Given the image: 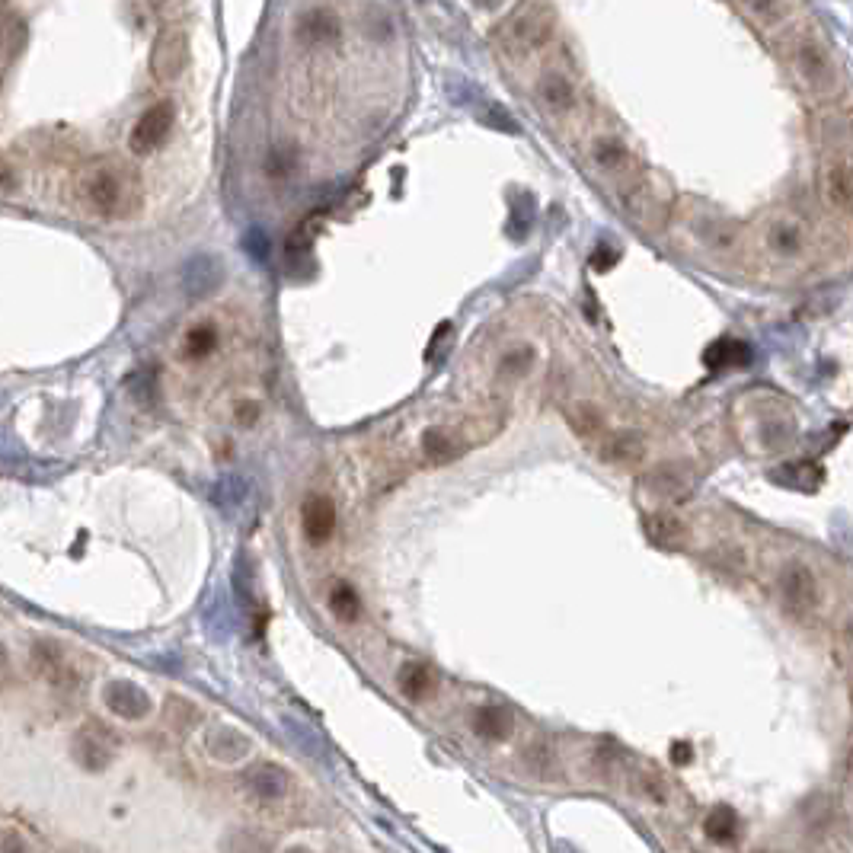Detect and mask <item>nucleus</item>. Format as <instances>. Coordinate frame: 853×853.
<instances>
[{
	"label": "nucleus",
	"instance_id": "1",
	"mask_svg": "<svg viewBox=\"0 0 853 853\" xmlns=\"http://www.w3.org/2000/svg\"><path fill=\"white\" fill-rule=\"evenodd\" d=\"M80 202H84L87 211H93L96 218L103 221H119L128 218L135 205L141 202V192L135 176H131L125 167L112 160L93 163V167L80 176Z\"/></svg>",
	"mask_w": 853,
	"mask_h": 853
},
{
	"label": "nucleus",
	"instance_id": "2",
	"mask_svg": "<svg viewBox=\"0 0 853 853\" xmlns=\"http://www.w3.org/2000/svg\"><path fill=\"white\" fill-rule=\"evenodd\" d=\"M786 58L796 80L806 87L812 96H834L841 87V71L831 58V48L809 32H793L786 36Z\"/></svg>",
	"mask_w": 853,
	"mask_h": 853
},
{
	"label": "nucleus",
	"instance_id": "3",
	"mask_svg": "<svg viewBox=\"0 0 853 853\" xmlns=\"http://www.w3.org/2000/svg\"><path fill=\"white\" fill-rule=\"evenodd\" d=\"M758 250L774 266H796V262L809 253V227L799 215L780 211V215L767 218L758 231Z\"/></svg>",
	"mask_w": 853,
	"mask_h": 853
},
{
	"label": "nucleus",
	"instance_id": "4",
	"mask_svg": "<svg viewBox=\"0 0 853 853\" xmlns=\"http://www.w3.org/2000/svg\"><path fill=\"white\" fill-rule=\"evenodd\" d=\"M74 761L87 770V774H103V770L116 761L119 754V738L112 729H106L96 719H87L84 726H77L74 732Z\"/></svg>",
	"mask_w": 853,
	"mask_h": 853
},
{
	"label": "nucleus",
	"instance_id": "5",
	"mask_svg": "<svg viewBox=\"0 0 853 853\" xmlns=\"http://www.w3.org/2000/svg\"><path fill=\"white\" fill-rule=\"evenodd\" d=\"M780 601L793 617H809L822 604V585L806 563H790L780 572Z\"/></svg>",
	"mask_w": 853,
	"mask_h": 853
},
{
	"label": "nucleus",
	"instance_id": "6",
	"mask_svg": "<svg viewBox=\"0 0 853 853\" xmlns=\"http://www.w3.org/2000/svg\"><path fill=\"white\" fill-rule=\"evenodd\" d=\"M173 125H176V106L170 100H160L154 106H147L138 116V122L131 125V135H128L131 154H138V157L154 154L157 147L170 138Z\"/></svg>",
	"mask_w": 853,
	"mask_h": 853
},
{
	"label": "nucleus",
	"instance_id": "7",
	"mask_svg": "<svg viewBox=\"0 0 853 853\" xmlns=\"http://www.w3.org/2000/svg\"><path fill=\"white\" fill-rule=\"evenodd\" d=\"M186 64H189V36H186V29H179V26L160 29L154 45H151V58H147V68H151V74L157 80H163V84H170V80H176L179 74L186 71Z\"/></svg>",
	"mask_w": 853,
	"mask_h": 853
},
{
	"label": "nucleus",
	"instance_id": "8",
	"mask_svg": "<svg viewBox=\"0 0 853 853\" xmlns=\"http://www.w3.org/2000/svg\"><path fill=\"white\" fill-rule=\"evenodd\" d=\"M588 163L595 167V173H601L604 179H611V183H617V186L639 176V167L630 154V147L623 144L617 135H595L592 144H588Z\"/></svg>",
	"mask_w": 853,
	"mask_h": 853
},
{
	"label": "nucleus",
	"instance_id": "9",
	"mask_svg": "<svg viewBox=\"0 0 853 853\" xmlns=\"http://www.w3.org/2000/svg\"><path fill=\"white\" fill-rule=\"evenodd\" d=\"M818 189H822V202L834 215H853V160L844 154H831L822 179H818Z\"/></svg>",
	"mask_w": 853,
	"mask_h": 853
},
{
	"label": "nucleus",
	"instance_id": "10",
	"mask_svg": "<svg viewBox=\"0 0 853 853\" xmlns=\"http://www.w3.org/2000/svg\"><path fill=\"white\" fill-rule=\"evenodd\" d=\"M103 703L112 716L125 719V723H138V719L151 716V710H154L151 694H147L144 687H138L135 681H125V678L103 684Z\"/></svg>",
	"mask_w": 853,
	"mask_h": 853
},
{
	"label": "nucleus",
	"instance_id": "11",
	"mask_svg": "<svg viewBox=\"0 0 853 853\" xmlns=\"http://www.w3.org/2000/svg\"><path fill=\"white\" fill-rule=\"evenodd\" d=\"M534 93H537L540 109H544L547 116H553V119L572 116L576 106H579L576 84H572V77L563 74V71H544V74H540Z\"/></svg>",
	"mask_w": 853,
	"mask_h": 853
},
{
	"label": "nucleus",
	"instance_id": "12",
	"mask_svg": "<svg viewBox=\"0 0 853 853\" xmlns=\"http://www.w3.org/2000/svg\"><path fill=\"white\" fill-rule=\"evenodd\" d=\"M684 227L694 234V240H697L707 253L723 256V253H732V250H735V240H738L735 227H732L729 221H723V218L710 215V211H694V215H687Z\"/></svg>",
	"mask_w": 853,
	"mask_h": 853
},
{
	"label": "nucleus",
	"instance_id": "13",
	"mask_svg": "<svg viewBox=\"0 0 853 853\" xmlns=\"http://www.w3.org/2000/svg\"><path fill=\"white\" fill-rule=\"evenodd\" d=\"M553 36L550 16L540 7H528L521 10L512 23H508V42H512L515 52H537L544 48Z\"/></svg>",
	"mask_w": 853,
	"mask_h": 853
},
{
	"label": "nucleus",
	"instance_id": "14",
	"mask_svg": "<svg viewBox=\"0 0 853 853\" xmlns=\"http://www.w3.org/2000/svg\"><path fill=\"white\" fill-rule=\"evenodd\" d=\"M243 786L259 806H275L288 796V774L272 761H259L243 774Z\"/></svg>",
	"mask_w": 853,
	"mask_h": 853
},
{
	"label": "nucleus",
	"instance_id": "15",
	"mask_svg": "<svg viewBox=\"0 0 853 853\" xmlns=\"http://www.w3.org/2000/svg\"><path fill=\"white\" fill-rule=\"evenodd\" d=\"M748 20L761 32H780V36H793L796 32V4L793 0H738Z\"/></svg>",
	"mask_w": 853,
	"mask_h": 853
},
{
	"label": "nucleus",
	"instance_id": "16",
	"mask_svg": "<svg viewBox=\"0 0 853 853\" xmlns=\"http://www.w3.org/2000/svg\"><path fill=\"white\" fill-rule=\"evenodd\" d=\"M598 454L601 461H608L614 467H639L646 461V438L633 429L608 432L598 441Z\"/></svg>",
	"mask_w": 853,
	"mask_h": 853
},
{
	"label": "nucleus",
	"instance_id": "17",
	"mask_svg": "<svg viewBox=\"0 0 853 853\" xmlns=\"http://www.w3.org/2000/svg\"><path fill=\"white\" fill-rule=\"evenodd\" d=\"M32 668H36V675L52 687H74L80 681L64 649L48 643V639H42V643H36V649H32Z\"/></svg>",
	"mask_w": 853,
	"mask_h": 853
},
{
	"label": "nucleus",
	"instance_id": "18",
	"mask_svg": "<svg viewBox=\"0 0 853 853\" xmlns=\"http://www.w3.org/2000/svg\"><path fill=\"white\" fill-rule=\"evenodd\" d=\"M301 518H304V537L310 544L323 547L326 540L336 534V505L333 499L326 496H310L301 508Z\"/></svg>",
	"mask_w": 853,
	"mask_h": 853
},
{
	"label": "nucleus",
	"instance_id": "19",
	"mask_svg": "<svg viewBox=\"0 0 853 853\" xmlns=\"http://www.w3.org/2000/svg\"><path fill=\"white\" fill-rule=\"evenodd\" d=\"M205 751L208 758H215L221 764H237L253 751V742L234 726H218L205 735Z\"/></svg>",
	"mask_w": 853,
	"mask_h": 853
},
{
	"label": "nucleus",
	"instance_id": "20",
	"mask_svg": "<svg viewBox=\"0 0 853 853\" xmlns=\"http://www.w3.org/2000/svg\"><path fill=\"white\" fill-rule=\"evenodd\" d=\"M566 422H569V429L576 432L582 441H595V445H598V441L608 435V419H604L601 409L595 403H588V400L572 403L566 409Z\"/></svg>",
	"mask_w": 853,
	"mask_h": 853
},
{
	"label": "nucleus",
	"instance_id": "21",
	"mask_svg": "<svg viewBox=\"0 0 853 853\" xmlns=\"http://www.w3.org/2000/svg\"><path fill=\"white\" fill-rule=\"evenodd\" d=\"M470 726L480 738H486V742H505V738L515 732L512 713L505 707H496V703H483V707L473 710Z\"/></svg>",
	"mask_w": 853,
	"mask_h": 853
},
{
	"label": "nucleus",
	"instance_id": "22",
	"mask_svg": "<svg viewBox=\"0 0 853 853\" xmlns=\"http://www.w3.org/2000/svg\"><path fill=\"white\" fill-rule=\"evenodd\" d=\"M464 438L451 429H429L422 435V454L429 464H451L464 454Z\"/></svg>",
	"mask_w": 853,
	"mask_h": 853
},
{
	"label": "nucleus",
	"instance_id": "23",
	"mask_svg": "<svg viewBox=\"0 0 853 853\" xmlns=\"http://www.w3.org/2000/svg\"><path fill=\"white\" fill-rule=\"evenodd\" d=\"M643 528H646V537L652 540V544L662 547V550H678V547H684V540H687L684 521L675 518V515H668V512H652V515H646Z\"/></svg>",
	"mask_w": 853,
	"mask_h": 853
},
{
	"label": "nucleus",
	"instance_id": "24",
	"mask_svg": "<svg viewBox=\"0 0 853 853\" xmlns=\"http://www.w3.org/2000/svg\"><path fill=\"white\" fill-rule=\"evenodd\" d=\"M298 39L307 45H330L339 39V20L330 10H310L307 16H301Z\"/></svg>",
	"mask_w": 853,
	"mask_h": 853
},
{
	"label": "nucleus",
	"instance_id": "25",
	"mask_svg": "<svg viewBox=\"0 0 853 853\" xmlns=\"http://www.w3.org/2000/svg\"><path fill=\"white\" fill-rule=\"evenodd\" d=\"M646 486L655 492V496L662 499H684L687 489H691V480H687V473L681 467H655L649 477H646Z\"/></svg>",
	"mask_w": 853,
	"mask_h": 853
},
{
	"label": "nucleus",
	"instance_id": "26",
	"mask_svg": "<svg viewBox=\"0 0 853 853\" xmlns=\"http://www.w3.org/2000/svg\"><path fill=\"white\" fill-rule=\"evenodd\" d=\"M748 362H751V349L738 339H719L716 346H710V352H707V365L716 371L745 368Z\"/></svg>",
	"mask_w": 853,
	"mask_h": 853
},
{
	"label": "nucleus",
	"instance_id": "27",
	"mask_svg": "<svg viewBox=\"0 0 853 853\" xmlns=\"http://www.w3.org/2000/svg\"><path fill=\"white\" fill-rule=\"evenodd\" d=\"M435 687V675L422 662H409L400 668V691L409 700H425Z\"/></svg>",
	"mask_w": 853,
	"mask_h": 853
},
{
	"label": "nucleus",
	"instance_id": "28",
	"mask_svg": "<svg viewBox=\"0 0 853 853\" xmlns=\"http://www.w3.org/2000/svg\"><path fill=\"white\" fill-rule=\"evenodd\" d=\"M199 719H202V710L195 707L192 700H186V697H170L167 707H163V723H167L170 729H176V732L195 729V726H199Z\"/></svg>",
	"mask_w": 853,
	"mask_h": 853
},
{
	"label": "nucleus",
	"instance_id": "29",
	"mask_svg": "<svg viewBox=\"0 0 853 853\" xmlns=\"http://www.w3.org/2000/svg\"><path fill=\"white\" fill-rule=\"evenodd\" d=\"M703 831H707V838L716 844H732L738 838V815L729 806H716L707 815V822H703Z\"/></svg>",
	"mask_w": 853,
	"mask_h": 853
},
{
	"label": "nucleus",
	"instance_id": "30",
	"mask_svg": "<svg viewBox=\"0 0 853 853\" xmlns=\"http://www.w3.org/2000/svg\"><path fill=\"white\" fill-rule=\"evenodd\" d=\"M330 611L336 620L342 623H355L358 617H362V601H358V592L352 585L339 582L333 592H330Z\"/></svg>",
	"mask_w": 853,
	"mask_h": 853
},
{
	"label": "nucleus",
	"instance_id": "31",
	"mask_svg": "<svg viewBox=\"0 0 853 853\" xmlns=\"http://www.w3.org/2000/svg\"><path fill=\"white\" fill-rule=\"evenodd\" d=\"M534 365V352L524 346V349H512L508 355H502L499 362V377H508V381H518V377L528 374V368Z\"/></svg>",
	"mask_w": 853,
	"mask_h": 853
},
{
	"label": "nucleus",
	"instance_id": "32",
	"mask_svg": "<svg viewBox=\"0 0 853 853\" xmlns=\"http://www.w3.org/2000/svg\"><path fill=\"white\" fill-rule=\"evenodd\" d=\"M215 342H218L215 326H195V330L186 336V355L189 358H205L211 349H215Z\"/></svg>",
	"mask_w": 853,
	"mask_h": 853
},
{
	"label": "nucleus",
	"instance_id": "33",
	"mask_svg": "<svg viewBox=\"0 0 853 853\" xmlns=\"http://www.w3.org/2000/svg\"><path fill=\"white\" fill-rule=\"evenodd\" d=\"M227 853H269V847H266V841H259L256 834H237Z\"/></svg>",
	"mask_w": 853,
	"mask_h": 853
},
{
	"label": "nucleus",
	"instance_id": "34",
	"mask_svg": "<svg viewBox=\"0 0 853 853\" xmlns=\"http://www.w3.org/2000/svg\"><path fill=\"white\" fill-rule=\"evenodd\" d=\"M0 853H29V844L20 831L7 828V831H0Z\"/></svg>",
	"mask_w": 853,
	"mask_h": 853
},
{
	"label": "nucleus",
	"instance_id": "35",
	"mask_svg": "<svg viewBox=\"0 0 853 853\" xmlns=\"http://www.w3.org/2000/svg\"><path fill=\"white\" fill-rule=\"evenodd\" d=\"M643 793L655 802V806H665V799H668L665 783L655 777V774H643Z\"/></svg>",
	"mask_w": 853,
	"mask_h": 853
},
{
	"label": "nucleus",
	"instance_id": "36",
	"mask_svg": "<svg viewBox=\"0 0 853 853\" xmlns=\"http://www.w3.org/2000/svg\"><path fill=\"white\" fill-rule=\"evenodd\" d=\"M841 646L847 652V659L853 662V614L844 620V630H841Z\"/></svg>",
	"mask_w": 853,
	"mask_h": 853
},
{
	"label": "nucleus",
	"instance_id": "37",
	"mask_svg": "<svg viewBox=\"0 0 853 853\" xmlns=\"http://www.w3.org/2000/svg\"><path fill=\"white\" fill-rule=\"evenodd\" d=\"M13 186H16V173L10 170V163L0 160V192H7V189H13Z\"/></svg>",
	"mask_w": 853,
	"mask_h": 853
},
{
	"label": "nucleus",
	"instance_id": "38",
	"mask_svg": "<svg viewBox=\"0 0 853 853\" xmlns=\"http://www.w3.org/2000/svg\"><path fill=\"white\" fill-rule=\"evenodd\" d=\"M13 675V662H10V652H7V646L0 643V681H7Z\"/></svg>",
	"mask_w": 853,
	"mask_h": 853
},
{
	"label": "nucleus",
	"instance_id": "39",
	"mask_svg": "<svg viewBox=\"0 0 853 853\" xmlns=\"http://www.w3.org/2000/svg\"><path fill=\"white\" fill-rule=\"evenodd\" d=\"M477 4H480V7H496L499 0H477Z\"/></svg>",
	"mask_w": 853,
	"mask_h": 853
},
{
	"label": "nucleus",
	"instance_id": "40",
	"mask_svg": "<svg viewBox=\"0 0 853 853\" xmlns=\"http://www.w3.org/2000/svg\"><path fill=\"white\" fill-rule=\"evenodd\" d=\"M847 770H850V780H853V751H850V758H847Z\"/></svg>",
	"mask_w": 853,
	"mask_h": 853
},
{
	"label": "nucleus",
	"instance_id": "41",
	"mask_svg": "<svg viewBox=\"0 0 853 853\" xmlns=\"http://www.w3.org/2000/svg\"><path fill=\"white\" fill-rule=\"evenodd\" d=\"M285 853H310L307 847H291V850H285Z\"/></svg>",
	"mask_w": 853,
	"mask_h": 853
}]
</instances>
